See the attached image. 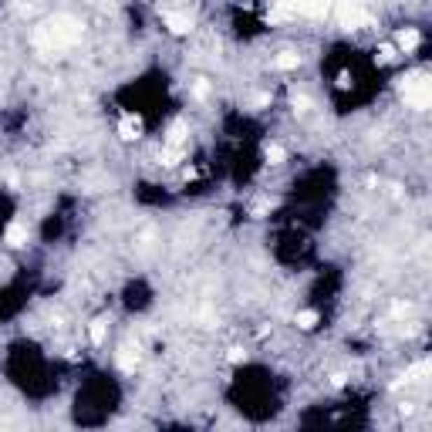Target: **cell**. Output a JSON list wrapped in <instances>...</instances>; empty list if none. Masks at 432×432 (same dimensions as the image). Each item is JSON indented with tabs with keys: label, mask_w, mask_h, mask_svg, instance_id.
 <instances>
[{
	"label": "cell",
	"mask_w": 432,
	"mask_h": 432,
	"mask_svg": "<svg viewBox=\"0 0 432 432\" xmlns=\"http://www.w3.org/2000/svg\"><path fill=\"white\" fill-rule=\"evenodd\" d=\"M402 98H405V105H412V109H429L432 102V85L426 75H412L402 81Z\"/></svg>",
	"instance_id": "1"
},
{
	"label": "cell",
	"mask_w": 432,
	"mask_h": 432,
	"mask_svg": "<svg viewBox=\"0 0 432 432\" xmlns=\"http://www.w3.org/2000/svg\"><path fill=\"white\" fill-rule=\"evenodd\" d=\"M162 24L172 34H189L193 31V14L189 11H162Z\"/></svg>",
	"instance_id": "2"
},
{
	"label": "cell",
	"mask_w": 432,
	"mask_h": 432,
	"mask_svg": "<svg viewBox=\"0 0 432 432\" xmlns=\"http://www.w3.org/2000/svg\"><path fill=\"white\" fill-rule=\"evenodd\" d=\"M419 31L415 27H405V31H398V38H395V48L402 51V55H409V51H415L419 48Z\"/></svg>",
	"instance_id": "3"
},
{
	"label": "cell",
	"mask_w": 432,
	"mask_h": 432,
	"mask_svg": "<svg viewBox=\"0 0 432 432\" xmlns=\"http://www.w3.org/2000/svg\"><path fill=\"white\" fill-rule=\"evenodd\" d=\"M294 324H298L301 331H314V328L321 324V314L314 311V307H304V311H298V314H294Z\"/></svg>",
	"instance_id": "4"
},
{
	"label": "cell",
	"mask_w": 432,
	"mask_h": 432,
	"mask_svg": "<svg viewBox=\"0 0 432 432\" xmlns=\"http://www.w3.org/2000/svg\"><path fill=\"white\" fill-rule=\"evenodd\" d=\"M274 68H277V71H298V68H301V55H294V51H281V55L274 57Z\"/></svg>",
	"instance_id": "5"
},
{
	"label": "cell",
	"mask_w": 432,
	"mask_h": 432,
	"mask_svg": "<svg viewBox=\"0 0 432 432\" xmlns=\"http://www.w3.org/2000/svg\"><path fill=\"white\" fill-rule=\"evenodd\" d=\"M284 159H287L284 146H277V142H267V146H263V162H267V166H281Z\"/></svg>",
	"instance_id": "6"
}]
</instances>
